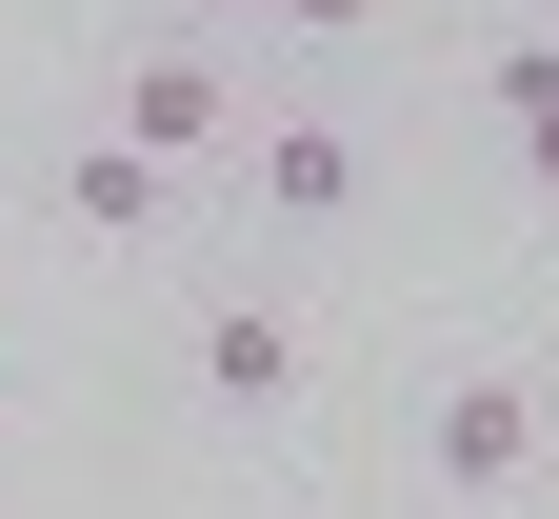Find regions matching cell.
I'll return each mask as SVG.
<instances>
[{"label":"cell","instance_id":"1","mask_svg":"<svg viewBox=\"0 0 559 519\" xmlns=\"http://www.w3.org/2000/svg\"><path fill=\"white\" fill-rule=\"evenodd\" d=\"M240 120V81H221V60H200V40H160V60H140V81H120V161H200V140H221Z\"/></svg>","mask_w":559,"mask_h":519},{"label":"cell","instance_id":"2","mask_svg":"<svg viewBox=\"0 0 559 519\" xmlns=\"http://www.w3.org/2000/svg\"><path fill=\"white\" fill-rule=\"evenodd\" d=\"M419 460H440V480H460V499H500V480H520V460H539V400H520V380H460V400H440V420H419Z\"/></svg>","mask_w":559,"mask_h":519},{"label":"cell","instance_id":"3","mask_svg":"<svg viewBox=\"0 0 559 519\" xmlns=\"http://www.w3.org/2000/svg\"><path fill=\"white\" fill-rule=\"evenodd\" d=\"M200 380H221L240 420H260V400H300V320H280V300H221V320H200Z\"/></svg>","mask_w":559,"mask_h":519},{"label":"cell","instance_id":"4","mask_svg":"<svg viewBox=\"0 0 559 519\" xmlns=\"http://www.w3.org/2000/svg\"><path fill=\"white\" fill-rule=\"evenodd\" d=\"M260 200L280 220H340V200H360V140H340V120H260Z\"/></svg>","mask_w":559,"mask_h":519},{"label":"cell","instance_id":"5","mask_svg":"<svg viewBox=\"0 0 559 519\" xmlns=\"http://www.w3.org/2000/svg\"><path fill=\"white\" fill-rule=\"evenodd\" d=\"M60 220H81V240H140V220H160V161H120V140H81V180H60Z\"/></svg>","mask_w":559,"mask_h":519},{"label":"cell","instance_id":"6","mask_svg":"<svg viewBox=\"0 0 559 519\" xmlns=\"http://www.w3.org/2000/svg\"><path fill=\"white\" fill-rule=\"evenodd\" d=\"M500 120H520V161L559 180V40H520V60H500Z\"/></svg>","mask_w":559,"mask_h":519},{"label":"cell","instance_id":"7","mask_svg":"<svg viewBox=\"0 0 559 519\" xmlns=\"http://www.w3.org/2000/svg\"><path fill=\"white\" fill-rule=\"evenodd\" d=\"M260 21H320V40H340V21H380V0H260Z\"/></svg>","mask_w":559,"mask_h":519},{"label":"cell","instance_id":"8","mask_svg":"<svg viewBox=\"0 0 559 519\" xmlns=\"http://www.w3.org/2000/svg\"><path fill=\"white\" fill-rule=\"evenodd\" d=\"M180 21H260V0H180Z\"/></svg>","mask_w":559,"mask_h":519}]
</instances>
